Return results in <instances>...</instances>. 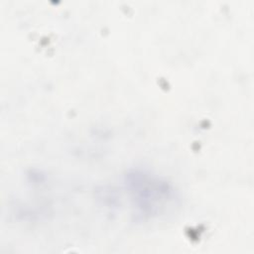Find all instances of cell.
<instances>
[{"mask_svg": "<svg viewBox=\"0 0 254 254\" xmlns=\"http://www.w3.org/2000/svg\"><path fill=\"white\" fill-rule=\"evenodd\" d=\"M133 207L140 217L150 218L160 214L174 199V190L157 177L145 173H133L127 176Z\"/></svg>", "mask_w": 254, "mask_h": 254, "instance_id": "6da1fadb", "label": "cell"}]
</instances>
